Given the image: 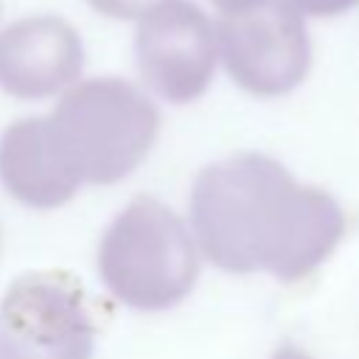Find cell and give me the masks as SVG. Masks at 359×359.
<instances>
[{
	"instance_id": "obj_1",
	"label": "cell",
	"mask_w": 359,
	"mask_h": 359,
	"mask_svg": "<svg viewBox=\"0 0 359 359\" xmlns=\"http://www.w3.org/2000/svg\"><path fill=\"white\" fill-rule=\"evenodd\" d=\"M191 227L202 255L224 272H269L294 283L345 236L339 202L300 185L278 160L241 151L205 165L191 185Z\"/></svg>"
},
{
	"instance_id": "obj_2",
	"label": "cell",
	"mask_w": 359,
	"mask_h": 359,
	"mask_svg": "<svg viewBox=\"0 0 359 359\" xmlns=\"http://www.w3.org/2000/svg\"><path fill=\"white\" fill-rule=\"evenodd\" d=\"M45 123L62 165L79 185H112L151 151L160 112L135 84L104 76L73 81Z\"/></svg>"
},
{
	"instance_id": "obj_3",
	"label": "cell",
	"mask_w": 359,
	"mask_h": 359,
	"mask_svg": "<svg viewBox=\"0 0 359 359\" xmlns=\"http://www.w3.org/2000/svg\"><path fill=\"white\" fill-rule=\"evenodd\" d=\"M98 275L123 306L163 311L196 286L199 252L191 230L168 205L135 196L101 236Z\"/></svg>"
},
{
	"instance_id": "obj_4",
	"label": "cell",
	"mask_w": 359,
	"mask_h": 359,
	"mask_svg": "<svg viewBox=\"0 0 359 359\" xmlns=\"http://www.w3.org/2000/svg\"><path fill=\"white\" fill-rule=\"evenodd\" d=\"M84 286L65 269L25 272L0 300V359H93Z\"/></svg>"
},
{
	"instance_id": "obj_5",
	"label": "cell",
	"mask_w": 359,
	"mask_h": 359,
	"mask_svg": "<svg viewBox=\"0 0 359 359\" xmlns=\"http://www.w3.org/2000/svg\"><path fill=\"white\" fill-rule=\"evenodd\" d=\"M213 31L227 76L252 95H286L309 76V31L303 14L286 0H258L219 14Z\"/></svg>"
},
{
	"instance_id": "obj_6",
	"label": "cell",
	"mask_w": 359,
	"mask_h": 359,
	"mask_svg": "<svg viewBox=\"0 0 359 359\" xmlns=\"http://www.w3.org/2000/svg\"><path fill=\"white\" fill-rule=\"evenodd\" d=\"M216 56L213 22L191 0H163L137 20V70L168 104L196 101L213 81Z\"/></svg>"
},
{
	"instance_id": "obj_7",
	"label": "cell",
	"mask_w": 359,
	"mask_h": 359,
	"mask_svg": "<svg viewBox=\"0 0 359 359\" xmlns=\"http://www.w3.org/2000/svg\"><path fill=\"white\" fill-rule=\"evenodd\" d=\"M81 67V36L62 17H22L0 34V90L14 98H50L79 81Z\"/></svg>"
},
{
	"instance_id": "obj_8",
	"label": "cell",
	"mask_w": 359,
	"mask_h": 359,
	"mask_svg": "<svg viewBox=\"0 0 359 359\" xmlns=\"http://www.w3.org/2000/svg\"><path fill=\"white\" fill-rule=\"evenodd\" d=\"M0 182L8 196L28 208H59L79 191L62 165L45 118H22L0 135Z\"/></svg>"
},
{
	"instance_id": "obj_9",
	"label": "cell",
	"mask_w": 359,
	"mask_h": 359,
	"mask_svg": "<svg viewBox=\"0 0 359 359\" xmlns=\"http://www.w3.org/2000/svg\"><path fill=\"white\" fill-rule=\"evenodd\" d=\"M98 14L112 20H140L149 8L160 6L163 0H87Z\"/></svg>"
},
{
	"instance_id": "obj_10",
	"label": "cell",
	"mask_w": 359,
	"mask_h": 359,
	"mask_svg": "<svg viewBox=\"0 0 359 359\" xmlns=\"http://www.w3.org/2000/svg\"><path fill=\"white\" fill-rule=\"evenodd\" d=\"M286 3H292L300 14L309 17H337L359 6V0H286Z\"/></svg>"
},
{
	"instance_id": "obj_11",
	"label": "cell",
	"mask_w": 359,
	"mask_h": 359,
	"mask_svg": "<svg viewBox=\"0 0 359 359\" xmlns=\"http://www.w3.org/2000/svg\"><path fill=\"white\" fill-rule=\"evenodd\" d=\"M213 6H216V11L219 14H227V11H241V8H250V6H255L258 0H210Z\"/></svg>"
},
{
	"instance_id": "obj_12",
	"label": "cell",
	"mask_w": 359,
	"mask_h": 359,
	"mask_svg": "<svg viewBox=\"0 0 359 359\" xmlns=\"http://www.w3.org/2000/svg\"><path fill=\"white\" fill-rule=\"evenodd\" d=\"M272 359H311L306 351H300V348H294V345H283Z\"/></svg>"
}]
</instances>
